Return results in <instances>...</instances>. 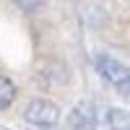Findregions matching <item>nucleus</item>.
I'll list each match as a JSON object with an SVG mask.
<instances>
[{"label": "nucleus", "mask_w": 130, "mask_h": 130, "mask_svg": "<svg viewBox=\"0 0 130 130\" xmlns=\"http://www.w3.org/2000/svg\"><path fill=\"white\" fill-rule=\"evenodd\" d=\"M94 65H96L99 75H102L107 83H112L120 94H130V68H127L125 62H120V60L112 57V55L99 52V55L94 57Z\"/></svg>", "instance_id": "f257e3e1"}, {"label": "nucleus", "mask_w": 130, "mask_h": 130, "mask_svg": "<svg viewBox=\"0 0 130 130\" xmlns=\"http://www.w3.org/2000/svg\"><path fill=\"white\" fill-rule=\"evenodd\" d=\"M26 122L39 125V127H52L60 122V109L50 99H34L26 107Z\"/></svg>", "instance_id": "f03ea898"}, {"label": "nucleus", "mask_w": 130, "mask_h": 130, "mask_svg": "<svg viewBox=\"0 0 130 130\" xmlns=\"http://www.w3.org/2000/svg\"><path fill=\"white\" fill-rule=\"evenodd\" d=\"M68 125H70V130H96L94 107H91V104H78V107L68 115Z\"/></svg>", "instance_id": "7ed1b4c3"}, {"label": "nucleus", "mask_w": 130, "mask_h": 130, "mask_svg": "<svg viewBox=\"0 0 130 130\" xmlns=\"http://www.w3.org/2000/svg\"><path fill=\"white\" fill-rule=\"evenodd\" d=\"M107 125H109L112 130H130V112L120 109V107L107 109Z\"/></svg>", "instance_id": "20e7f679"}, {"label": "nucleus", "mask_w": 130, "mask_h": 130, "mask_svg": "<svg viewBox=\"0 0 130 130\" xmlns=\"http://www.w3.org/2000/svg\"><path fill=\"white\" fill-rule=\"evenodd\" d=\"M13 99H16V86H13V81H10L8 75H0V112L8 109V107L13 104Z\"/></svg>", "instance_id": "39448f33"}]
</instances>
